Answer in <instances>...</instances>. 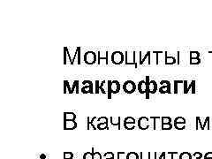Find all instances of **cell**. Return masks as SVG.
Here are the masks:
<instances>
[{"label":"cell","instance_id":"obj_30","mask_svg":"<svg viewBox=\"0 0 212 159\" xmlns=\"http://www.w3.org/2000/svg\"><path fill=\"white\" fill-rule=\"evenodd\" d=\"M174 122H177V123H184V124H186V123H187V120H186V118H183V117H177V118L174 119Z\"/></svg>","mask_w":212,"mask_h":159},{"label":"cell","instance_id":"obj_22","mask_svg":"<svg viewBox=\"0 0 212 159\" xmlns=\"http://www.w3.org/2000/svg\"><path fill=\"white\" fill-rule=\"evenodd\" d=\"M179 159H193V155L189 152H183L179 155Z\"/></svg>","mask_w":212,"mask_h":159},{"label":"cell","instance_id":"obj_48","mask_svg":"<svg viewBox=\"0 0 212 159\" xmlns=\"http://www.w3.org/2000/svg\"><path fill=\"white\" fill-rule=\"evenodd\" d=\"M173 159H179V156L178 152H173Z\"/></svg>","mask_w":212,"mask_h":159},{"label":"cell","instance_id":"obj_54","mask_svg":"<svg viewBox=\"0 0 212 159\" xmlns=\"http://www.w3.org/2000/svg\"><path fill=\"white\" fill-rule=\"evenodd\" d=\"M211 127H212V126H211Z\"/></svg>","mask_w":212,"mask_h":159},{"label":"cell","instance_id":"obj_52","mask_svg":"<svg viewBox=\"0 0 212 159\" xmlns=\"http://www.w3.org/2000/svg\"><path fill=\"white\" fill-rule=\"evenodd\" d=\"M204 159H212V158H204Z\"/></svg>","mask_w":212,"mask_h":159},{"label":"cell","instance_id":"obj_46","mask_svg":"<svg viewBox=\"0 0 212 159\" xmlns=\"http://www.w3.org/2000/svg\"><path fill=\"white\" fill-rule=\"evenodd\" d=\"M66 56H67V51H66V47L64 48V64L66 65L67 64V61H66Z\"/></svg>","mask_w":212,"mask_h":159},{"label":"cell","instance_id":"obj_7","mask_svg":"<svg viewBox=\"0 0 212 159\" xmlns=\"http://www.w3.org/2000/svg\"><path fill=\"white\" fill-rule=\"evenodd\" d=\"M98 118L97 117H94V118H90V117H87V130H90L91 128L93 130H97V126L99 124V121H98Z\"/></svg>","mask_w":212,"mask_h":159},{"label":"cell","instance_id":"obj_17","mask_svg":"<svg viewBox=\"0 0 212 159\" xmlns=\"http://www.w3.org/2000/svg\"><path fill=\"white\" fill-rule=\"evenodd\" d=\"M76 115L73 112H64V120H75Z\"/></svg>","mask_w":212,"mask_h":159},{"label":"cell","instance_id":"obj_8","mask_svg":"<svg viewBox=\"0 0 212 159\" xmlns=\"http://www.w3.org/2000/svg\"><path fill=\"white\" fill-rule=\"evenodd\" d=\"M138 126L142 130H146L150 127V123H149V118L147 117H142L138 119Z\"/></svg>","mask_w":212,"mask_h":159},{"label":"cell","instance_id":"obj_28","mask_svg":"<svg viewBox=\"0 0 212 159\" xmlns=\"http://www.w3.org/2000/svg\"><path fill=\"white\" fill-rule=\"evenodd\" d=\"M200 52L199 51H190V58H199Z\"/></svg>","mask_w":212,"mask_h":159},{"label":"cell","instance_id":"obj_34","mask_svg":"<svg viewBox=\"0 0 212 159\" xmlns=\"http://www.w3.org/2000/svg\"><path fill=\"white\" fill-rule=\"evenodd\" d=\"M162 123L163 124H170L171 118L170 117H162Z\"/></svg>","mask_w":212,"mask_h":159},{"label":"cell","instance_id":"obj_47","mask_svg":"<svg viewBox=\"0 0 212 159\" xmlns=\"http://www.w3.org/2000/svg\"><path fill=\"white\" fill-rule=\"evenodd\" d=\"M205 158H212V152H207L204 156Z\"/></svg>","mask_w":212,"mask_h":159},{"label":"cell","instance_id":"obj_21","mask_svg":"<svg viewBox=\"0 0 212 159\" xmlns=\"http://www.w3.org/2000/svg\"><path fill=\"white\" fill-rule=\"evenodd\" d=\"M127 159H140V156L135 152H129L127 153Z\"/></svg>","mask_w":212,"mask_h":159},{"label":"cell","instance_id":"obj_16","mask_svg":"<svg viewBox=\"0 0 212 159\" xmlns=\"http://www.w3.org/2000/svg\"><path fill=\"white\" fill-rule=\"evenodd\" d=\"M151 51H148L146 54H145V56L142 58H141L140 59V61H139V65L140 66H142V65H143L144 64V62H145V60H148V64L150 65V56H151Z\"/></svg>","mask_w":212,"mask_h":159},{"label":"cell","instance_id":"obj_31","mask_svg":"<svg viewBox=\"0 0 212 159\" xmlns=\"http://www.w3.org/2000/svg\"><path fill=\"white\" fill-rule=\"evenodd\" d=\"M189 63L191 65H199L201 63V58H190Z\"/></svg>","mask_w":212,"mask_h":159},{"label":"cell","instance_id":"obj_1","mask_svg":"<svg viewBox=\"0 0 212 159\" xmlns=\"http://www.w3.org/2000/svg\"><path fill=\"white\" fill-rule=\"evenodd\" d=\"M135 56H136V52L134 50L126 51V53H125V63H126V65H134V67L137 68L138 64L136 62Z\"/></svg>","mask_w":212,"mask_h":159},{"label":"cell","instance_id":"obj_19","mask_svg":"<svg viewBox=\"0 0 212 159\" xmlns=\"http://www.w3.org/2000/svg\"><path fill=\"white\" fill-rule=\"evenodd\" d=\"M75 90L76 94H79V81H74L73 83V86H72V89H71V93L70 94H73Z\"/></svg>","mask_w":212,"mask_h":159},{"label":"cell","instance_id":"obj_3","mask_svg":"<svg viewBox=\"0 0 212 159\" xmlns=\"http://www.w3.org/2000/svg\"><path fill=\"white\" fill-rule=\"evenodd\" d=\"M84 62L87 65H93L97 62V56L95 51H87L84 54Z\"/></svg>","mask_w":212,"mask_h":159},{"label":"cell","instance_id":"obj_39","mask_svg":"<svg viewBox=\"0 0 212 159\" xmlns=\"http://www.w3.org/2000/svg\"><path fill=\"white\" fill-rule=\"evenodd\" d=\"M82 86H85V87L94 86V83H93V81H91L85 80V81H82Z\"/></svg>","mask_w":212,"mask_h":159},{"label":"cell","instance_id":"obj_51","mask_svg":"<svg viewBox=\"0 0 212 159\" xmlns=\"http://www.w3.org/2000/svg\"><path fill=\"white\" fill-rule=\"evenodd\" d=\"M105 159H114V158H105Z\"/></svg>","mask_w":212,"mask_h":159},{"label":"cell","instance_id":"obj_10","mask_svg":"<svg viewBox=\"0 0 212 159\" xmlns=\"http://www.w3.org/2000/svg\"><path fill=\"white\" fill-rule=\"evenodd\" d=\"M157 91V83L154 80H150L148 85V92L146 93V98H149V94H156Z\"/></svg>","mask_w":212,"mask_h":159},{"label":"cell","instance_id":"obj_11","mask_svg":"<svg viewBox=\"0 0 212 159\" xmlns=\"http://www.w3.org/2000/svg\"><path fill=\"white\" fill-rule=\"evenodd\" d=\"M110 81H103L100 83V90L103 94H107L108 98H111V95L110 94Z\"/></svg>","mask_w":212,"mask_h":159},{"label":"cell","instance_id":"obj_25","mask_svg":"<svg viewBox=\"0 0 212 159\" xmlns=\"http://www.w3.org/2000/svg\"><path fill=\"white\" fill-rule=\"evenodd\" d=\"M124 127L127 130H132L135 127V123H126L124 122Z\"/></svg>","mask_w":212,"mask_h":159},{"label":"cell","instance_id":"obj_4","mask_svg":"<svg viewBox=\"0 0 212 159\" xmlns=\"http://www.w3.org/2000/svg\"><path fill=\"white\" fill-rule=\"evenodd\" d=\"M122 88H123V90L125 91V93L132 94V93H133L134 91L136 90L137 86L134 83V81H133L131 80H128L127 81H125V83L123 84Z\"/></svg>","mask_w":212,"mask_h":159},{"label":"cell","instance_id":"obj_36","mask_svg":"<svg viewBox=\"0 0 212 159\" xmlns=\"http://www.w3.org/2000/svg\"><path fill=\"white\" fill-rule=\"evenodd\" d=\"M73 158V154L72 152H64V159Z\"/></svg>","mask_w":212,"mask_h":159},{"label":"cell","instance_id":"obj_37","mask_svg":"<svg viewBox=\"0 0 212 159\" xmlns=\"http://www.w3.org/2000/svg\"><path fill=\"white\" fill-rule=\"evenodd\" d=\"M172 128V125L170 124H162V130H170Z\"/></svg>","mask_w":212,"mask_h":159},{"label":"cell","instance_id":"obj_50","mask_svg":"<svg viewBox=\"0 0 212 159\" xmlns=\"http://www.w3.org/2000/svg\"><path fill=\"white\" fill-rule=\"evenodd\" d=\"M193 159H202V158H193Z\"/></svg>","mask_w":212,"mask_h":159},{"label":"cell","instance_id":"obj_9","mask_svg":"<svg viewBox=\"0 0 212 159\" xmlns=\"http://www.w3.org/2000/svg\"><path fill=\"white\" fill-rule=\"evenodd\" d=\"M120 91V83L116 81H110V94L111 95V94H118Z\"/></svg>","mask_w":212,"mask_h":159},{"label":"cell","instance_id":"obj_43","mask_svg":"<svg viewBox=\"0 0 212 159\" xmlns=\"http://www.w3.org/2000/svg\"><path fill=\"white\" fill-rule=\"evenodd\" d=\"M193 158H202V154L201 152H194L193 154Z\"/></svg>","mask_w":212,"mask_h":159},{"label":"cell","instance_id":"obj_2","mask_svg":"<svg viewBox=\"0 0 212 159\" xmlns=\"http://www.w3.org/2000/svg\"><path fill=\"white\" fill-rule=\"evenodd\" d=\"M110 59L114 65H120L125 61V55L122 51H114L111 54Z\"/></svg>","mask_w":212,"mask_h":159},{"label":"cell","instance_id":"obj_45","mask_svg":"<svg viewBox=\"0 0 212 159\" xmlns=\"http://www.w3.org/2000/svg\"><path fill=\"white\" fill-rule=\"evenodd\" d=\"M165 159H173V152L170 151L165 153Z\"/></svg>","mask_w":212,"mask_h":159},{"label":"cell","instance_id":"obj_18","mask_svg":"<svg viewBox=\"0 0 212 159\" xmlns=\"http://www.w3.org/2000/svg\"><path fill=\"white\" fill-rule=\"evenodd\" d=\"M81 91H82V94H88V93L93 94V93H95V90H94V86H89V87H85V86H82V88Z\"/></svg>","mask_w":212,"mask_h":159},{"label":"cell","instance_id":"obj_6","mask_svg":"<svg viewBox=\"0 0 212 159\" xmlns=\"http://www.w3.org/2000/svg\"><path fill=\"white\" fill-rule=\"evenodd\" d=\"M108 51H98L97 53V64L98 65H108Z\"/></svg>","mask_w":212,"mask_h":159},{"label":"cell","instance_id":"obj_12","mask_svg":"<svg viewBox=\"0 0 212 159\" xmlns=\"http://www.w3.org/2000/svg\"><path fill=\"white\" fill-rule=\"evenodd\" d=\"M137 89L139 91L140 94H145L148 92V84L146 82V80H142L139 81L138 85H137Z\"/></svg>","mask_w":212,"mask_h":159},{"label":"cell","instance_id":"obj_13","mask_svg":"<svg viewBox=\"0 0 212 159\" xmlns=\"http://www.w3.org/2000/svg\"><path fill=\"white\" fill-rule=\"evenodd\" d=\"M77 127V123L75 120H64V130H73Z\"/></svg>","mask_w":212,"mask_h":159},{"label":"cell","instance_id":"obj_49","mask_svg":"<svg viewBox=\"0 0 212 159\" xmlns=\"http://www.w3.org/2000/svg\"><path fill=\"white\" fill-rule=\"evenodd\" d=\"M40 159H46V155L45 154H41L40 155Z\"/></svg>","mask_w":212,"mask_h":159},{"label":"cell","instance_id":"obj_41","mask_svg":"<svg viewBox=\"0 0 212 159\" xmlns=\"http://www.w3.org/2000/svg\"><path fill=\"white\" fill-rule=\"evenodd\" d=\"M105 158H114V153L112 152H106L105 154L104 155Z\"/></svg>","mask_w":212,"mask_h":159},{"label":"cell","instance_id":"obj_5","mask_svg":"<svg viewBox=\"0 0 212 159\" xmlns=\"http://www.w3.org/2000/svg\"><path fill=\"white\" fill-rule=\"evenodd\" d=\"M149 123L152 124V128L156 129H162V117H150Z\"/></svg>","mask_w":212,"mask_h":159},{"label":"cell","instance_id":"obj_26","mask_svg":"<svg viewBox=\"0 0 212 159\" xmlns=\"http://www.w3.org/2000/svg\"><path fill=\"white\" fill-rule=\"evenodd\" d=\"M92 152H93V159H102V155L98 151H95V149L92 148Z\"/></svg>","mask_w":212,"mask_h":159},{"label":"cell","instance_id":"obj_14","mask_svg":"<svg viewBox=\"0 0 212 159\" xmlns=\"http://www.w3.org/2000/svg\"><path fill=\"white\" fill-rule=\"evenodd\" d=\"M110 124L113 126H118L119 129L121 128V126H120L121 118L120 117H110Z\"/></svg>","mask_w":212,"mask_h":159},{"label":"cell","instance_id":"obj_44","mask_svg":"<svg viewBox=\"0 0 212 159\" xmlns=\"http://www.w3.org/2000/svg\"><path fill=\"white\" fill-rule=\"evenodd\" d=\"M160 85L161 86H170V82L169 81H165V80H164V81H160Z\"/></svg>","mask_w":212,"mask_h":159},{"label":"cell","instance_id":"obj_29","mask_svg":"<svg viewBox=\"0 0 212 159\" xmlns=\"http://www.w3.org/2000/svg\"><path fill=\"white\" fill-rule=\"evenodd\" d=\"M76 50H77V55H76V59L78 60V65H81V48L80 47H77L76 48Z\"/></svg>","mask_w":212,"mask_h":159},{"label":"cell","instance_id":"obj_24","mask_svg":"<svg viewBox=\"0 0 212 159\" xmlns=\"http://www.w3.org/2000/svg\"><path fill=\"white\" fill-rule=\"evenodd\" d=\"M165 153L166 152H163V153H159V152H155L154 153V159H165Z\"/></svg>","mask_w":212,"mask_h":159},{"label":"cell","instance_id":"obj_15","mask_svg":"<svg viewBox=\"0 0 212 159\" xmlns=\"http://www.w3.org/2000/svg\"><path fill=\"white\" fill-rule=\"evenodd\" d=\"M165 65H174L177 63V60L175 58V57L173 56H169L167 51H165Z\"/></svg>","mask_w":212,"mask_h":159},{"label":"cell","instance_id":"obj_23","mask_svg":"<svg viewBox=\"0 0 212 159\" xmlns=\"http://www.w3.org/2000/svg\"><path fill=\"white\" fill-rule=\"evenodd\" d=\"M174 127L178 130H184L186 128V124L184 123H177L174 122Z\"/></svg>","mask_w":212,"mask_h":159},{"label":"cell","instance_id":"obj_33","mask_svg":"<svg viewBox=\"0 0 212 159\" xmlns=\"http://www.w3.org/2000/svg\"><path fill=\"white\" fill-rule=\"evenodd\" d=\"M97 129H99V130H105V129H109L108 124H106V123H103V124H98V126H97Z\"/></svg>","mask_w":212,"mask_h":159},{"label":"cell","instance_id":"obj_53","mask_svg":"<svg viewBox=\"0 0 212 159\" xmlns=\"http://www.w3.org/2000/svg\"><path fill=\"white\" fill-rule=\"evenodd\" d=\"M72 159H73V158H72Z\"/></svg>","mask_w":212,"mask_h":159},{"label":"cell","instance_id":"obj_38","mask_svg":"<svg viewBox=\"0 0 212 159\" xmlns=\"http://www.w3.org/2000/svg\"><path fill=\"white\" fill-rule=\"evenodd\" d=\"M82 159H93V152H86L83 155Z\"/></svg>","mask_w":212,"mask_h":159},{"label":"cell","instance_id":"obj_20","mask_svg":"<svg viewBox=\"0 0 212 159\" xmlns=\"http://www.w3.org/2000/svg\"><path fill=\"white\" fill-rule=\"evenodd\" d=\"M160 94H165V93H170V86H161L159 88Z\"/></svg>","mask_w":212,"mask_h":159},{"label":"cell","instance_id":"obj_40","mask_svg":"<svg viewBox=\"0 0 212 159\" xmlns=\"http://www.w3.org/2000/svg\"><path fill=\"white\" fill-rule=\"evenodd\" d=\"M124 122H126V123H135L136 121H135V119L133 117H127V118H125Z\"/></svg>","mask_w":212,"mask_h":159},{"label":"cell","instance_id":"obj_27","mask_svg":"<svg viewBox=\"0 0 212 159\" xmlns=\"http://www.w3.org/2000/svg\"><path fill=\"white\" fill-rule=\"evenodd\" d=\"M150 156H151V153H150V152H148V153L141 152V153H140V159H151Z\"/></svg>","mask_w":212,"mask_h":159},{"label":"cell","instance_id":"obj_42","mask_svg":"<svg viewBox=\"0 0 212 159\" xmlns=\"http://www.w3.org/2000/svg\"><path fill=\"white\" fill-rule=\"evenodd\" d=\"M98 121H99V124H103V123L108 124V118L106 117H100Z\"/></svg>","mask_w":212,"mask_h":159},{"label":"cell","instance_id":"obj_32","mask_svg":"<svg viewBox=\"0 0 212 159\" xmlns=\"http://www.w3.org/2000/svg\"><path fill=\"white\" fill-rule=\"evenodd\" d=\"M126 152H118L117 154V159H127Z\"/></svg>","mask_w":212,"mask_h":159},{"label":"cell","instance_id":"obj_35","mask_svg":"<svg viewBox=\"0 0 212 159\" xmlns=\"http://www.w3.org/2000/svg\"><path fill=\"white\" fill-rule=\"evenodd\" d=\"M100 83L101 82H99V81H96V82H95V84H96V87H95V94H99V92H100Z\"/></svg>","mask_w":212,"mask_h":159}]
</instances>
